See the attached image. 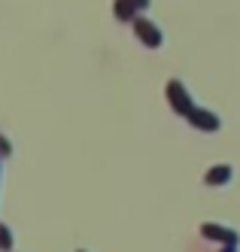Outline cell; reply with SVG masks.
Segmentation results:
<instances>
[{
  "instance_id": "1",
  "label": "cell",
  "mask_w": 240,
  "mask_h": 252,
  "mask_svg": "<svg viewBox=\"0 0 240 252\" xmlns=\"http://www.w3.org/2000/svg\"><path fill=\"white\" fill-rule=\"evenodd\" d=\"M168 100H171V106H173V113H179V116H192V110H195V100H192V94H189V88L182 85L179 79H171L168 82Z\"/></svg>"
},
{
  "instance_id": "2",
  "label": "cell",
  "mask_w": 240,
  "mask_h": 252,
  "mask_svg": "<svg viewBox=\"0 0 240 252\" xmlns=\"http://www.w3.org/2000/svg\"><path fill=\"white\" fill-rule=\"evenodd\" d=\"M201 234H204L207 240H216V243H222V246H237L240 243V234L228 225H216V222H204L201 225Z\"/></svg>"
},
{
  "instance_id": "3",
  "label": "cell",
  "mask_w": 240,
  "mask_h": 252,
  "mask_svg": "<svg viewBox=\"0 0 240 252\" xmlns=\"http://www.w3.org/2000/svg\"><path fill=\"white\" fill-rule=\"evenodd\" d=\"M134 31H137V37L143 40V46H149V49H158L164 43V33H161V28L152 19H137L134 22Z\"/></svg>"
},
{
  "instance_id": "4",
  "label": "cell",
  "mask_w": 240,
  "mask_h": 252,
  "mask_svg": "<svg viewBox=\"0 0 240 252\" xmlns=\"http://www.w3.org/2000/svg\"><path fill=\"white\" fill-rule=\"evenodd\" d=\"M189 122L195 125L198 131H207V134H213V131L222 128V119H219L213 110H204V106H195L192 116H189Z\"/></svg>"
},
{
  "instance_id": "5",
  "label": "cell",
  "mask_w": 240,
  "mask_h": 252,
  "mask_svg": "<svg viewBox=\"0 0 240 252\" xmlns=\"http://www.w3.org/2000/svg\"><path fill=\"white\" fill-rule=\"evenodd\" d=\"M231 176H234L231 164H213V167L204 173V183H207V186H225Z\"/></svg>"
},
{
  "instance_id": "6",
  "label": "cell",
  "mask_w": 240,
  "mask_h": 252,
  "mask_svg": "<svg viewBox=\"0 0 240 252\" xmlns=\"http://www.w3.org/2000/svg\"><path fill=\"white\" fill-rule=\"evenodd\" d=\"M113 12H116V19H122V22H137V15H140V9L131 3V0H116Z\"/></svg>"
},
{
  "instance_id": "7",
  "label": "cell",
  "mask_w": 240,
  "mask_h": 252,
  "mask_svg": "<svg viewBox=\"0 0 240 252\" xmlns=\"http://www.w3.org/2000/svg\"><path fill=\"white\" fill-rule=\"evenodd\" d=\"M12 243H15V237H12V228L0 222V249H3V252H12Z\"/></svg>"
},
{
  "instance_id": "8",
  "label": "cell",
  "mask_w": 240,
  "mask_h": 252,
  "mask_svg": "<svg viewBox=\"0 0 240 252\" xmlns=\"http://www.w3.org/2000/svg\"><path fill=\"white\" fill-rule=\"evenodd\" d=\"M12 155V143H9V137L0 131V158H9Z\"/></svg>"
},
{
  "instance_id": "9",
  "label": "cell",
  "mask_w": 240,
  "mask_h": 252,
  "mask_svg": "<svg viewBox=\"0 0 240 252\" xmlns=\"http://www.w3.org/2000/svg\"><path fill=\"white\" fill-rule=\"evenodd\" d=\"M131 3H134L140 12H143V9H149V6H152V0H131Z\"/></svg>"
},
{
  "instance_id": "10",
  "label": "cell",
  "mask_w": 240,
  "mask_h": 252,
  "mask_svg": "<svg viewBox=\"0 0 240 252\" xmlns=\"http://www.w3.org/2000/svg\"><path fill=\"white\" fill-rule=\"evenodd\" d=\"M222 252H237V246H225V249H222Z\"/></svg>"
},
{
  "instance_id": "11",
  "label": "cell",
  "mask_w": 240,
  "mask_h": 252,
  "mask_svg": "<svg viewBox=\"0 0 240 252\" xmlns=\"http://www.w3.org/2000/svg\"><path fill=\"white\" fill-rule=\"evenodd\" d=\"M79 252H88V249H79Z\"/></svg>"
}]
</instances>
